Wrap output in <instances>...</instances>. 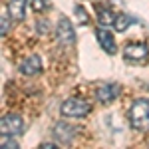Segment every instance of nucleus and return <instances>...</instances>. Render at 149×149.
Instances as JSON below:
<instances>
[{
	"mask_svg": "<svg viewBox=\"0 0 149 149\" xmlns=\"http://www.w3.org/2000/svg\"><path fill=\"white\" fill-rule=\"evenodd\" d=\"M60 111H62L64 117H76V119H80V117H86L92 111V105L86 100H81V97H70V100H66V102L62 103Z\"/></svg>",
	"mask_w": 149,
	"mask_h": 149,
	"instance_id": "2",
	"label": "nucleus"
},
{
	"mask_svg": "<svg viewBox=\"0 0 149 149\" xmlns=\"http://www.w3.org/2000/svg\"><path fill=\"white\" fill-rule=\"evenodd\" d=\"M76 14H78V18H80V22H81V24L88 22V14L84 12V8H81V6H76Z\"/></svg>",
	"mask_w": 149,
	"mask_h": 149,
	"instance_id": "16",
	"label": "nucleus"
},
{
	"mask_svg": "<svg viewBox=\"0 0 149 149\" xmlns=\"http://www.w3.org/2000/svg\"><path fill=\"white\" fill-rule=\"evenodd\" d=\"M131 127L137 131H149V97H139L129 109Z\"/></svg>",
	"mask_w": 149,
	"mask_h": 149,
	"instance_id": "1",
	"label": "nucleus"
},
{
	"mask_svg": "<svg viewBox=\"0 0 149 149\" xmlns=\"http://www.w3.org/2000/svg\"><path fill=\"white\" fill-rule=\"evenodd\" d=\"M97 18H100L102 26H109V24L115 22V14L107 8H102V6H97Z\"/></svg>",
	"mask_w": 149,
	"mask_h": 149,
	"instance_id": "11",
	"label": "nucleus"
},
{
	"mask_svg": "<svg viewBox=\"0 0 149 149\" xmlns=\"http://www.w3.org/2000/svg\"><path fill=\"white\" fill-rule=\"evenodd\" d=\"M0 129H2V133L18 137L24 133V119L18 113H4L0 119Z\"/></svg>",
	"mask_w": 149,
	"mask_h": 149,
	"instance_id": "3",
	"label": "nucleus"
},
{
	"mask_svg": "<svg viewBox=\"0 0 149 149\" xmlns=\"http://www.w3.org/2000/svg\"><path fill=\"white\" fill-rule=\"evenodd\" d=\"M40 72H42V60H40V56H30L20 64V74H24V76H36Z\"/></svg>",
	"mask_w": 149,
	"mask_h": 149,
	"instance_id": "8",
	"label": "nucleus"
},
{
	"mask_svg": "<svg viewBox=\"0 0 149 149\" xmlns=\"http://www.w3.org/2000/svg\"><path fill=\"white\" fill-rule=\"evenodd\" d=\"M0 34L2 36L8 34V16H6V10H2V28H0Z\"/></svg>",
	"mask_w": 149,
	"mask_h": 149,
	"instance_id": "15",
	"label": "nucleus"
},
{
	"mask_svg": "<svg viewBox=\"0 0 149 149\" xmlns=\"http://www.w3.org/2000/svg\"><path fill=\"white\" fill-rule=\"evenodd\" d=\"M38 32H48V24H46V20H42V22H38Z\"/></svg>",
	"mask_w": 149,
	"mask_h": 149,
	"instance_id": "17",
	"label": "nucleus"
},
{
	"mask_svg": "<svg viewBox=\"0 0 149 149\" xmlns=\"http://www.w3.org/2000/svg\"><path fill=\"white\" fill-rule=\"evenodd\" d=\"M119 92H121L119 84H102V86L95 90V97L102 103H111L115 97L119 95Z\"/></svg>",
	"mask_w": 149,
	"mask_h": 149,
	"instance_id": "4",
	"label": "nucleus"
},
{
	"mask_svg": "<svg viewBox=\"0 0 149 149\" xmlns=\"http://www.w3.org/2000/svg\"><path fill=\"white\" fill-rule=\"evenodd\" d=\"M54 137H56V141H60V143H64V145H68L72 139L76 137V127L70 125V123H66V121H60V123H56L54 125Z\"/></svg>",
	"mask_w": 149,
	"mask_h": 149,
	"instance_id": "5",
	"label": "nucleus"
},
{
	"mask_svg": "<svg viewBox=\"0 0 149 149\" xmlns=\"http://www.w3.org/2000/svg\"><path fill=\"white\" fill-rule=\"evenodd\" d=\"M40 147H44V149H54V147H56V143H42Z\"/></svg>",
	"mask_w": 149,
	"mask_h": 149,
	"instance_id": "18",
	"label": "nucleus"
},
{
	"mask_svg": "<svg viewBox=\"0 0 149 149\" xmlns=\"http://www.w3.org/2000/svg\"><path fill=\"white\" fill-rule=\"evenodd\" d=\"M56 32H58L60 42H64V44H74L76 32H74L72 22H70L68 18H60V22H58V26H56Z\"/></svg>",
	"mask_w": 149,
	"mask_h": 149,
	"instance_id": "6",
	"label": "nucleus"
},
{
	"mask_svg": "<svg viewBox=\"0 0 149 149\" xmlns=\"http://www.w3.org/2000/svg\"><path fill=\"white\" fill-rule=\"evenodd\" d=\"M26 2L28 0H10L8 2V12L14 20H24L26 16Z\"/></svg>",
	"mask_w": 149,
	"mask_h": 149,
	"instance_id": "10",
	"label": "nucleus"
},
{
	"mask_svg": "<svg viewBox=\"0 0 149 149\" xmlns=\"http://www.w3.org/2000/svg\"><path fill=\"white\" fill-rule=\"evenodd\" d=\"M0 145H2L4 149H16V147H18V141L14 139V135L2 133V137H0Z\"/></svg>",
	"mask_w": 149,
	"mask_h": 149,
	"instance_id": "13",
	"label": "nucleus"
},
{
	"mask_svg": "<svg viewBox=\"0 0 149 149\" xmlns=\"http://www.w3.org/2000/svg\"><path fill=\"white\" fill-rule=\"evenodd\" d=\"M133 22L127 14H117L115 16V22H113V26H115V30H119V32H123V30H127V26Z\"/></svg>",
	"mask_w": 149,
	"mask_h": 149,
	"instance_id": "12",
	"label": "nucleus"
},
{
	"mask_svg": "<svg viewBox=\"0 0 149 149\" xmlns=\"http://www.w3.org/2000/svg\"><path fill=\"white\" fill-rule=\"evenodd\" d=\"M50 8V0H32V10L34 12H44Z\"/></svg>",
	"mask_w": 149,
	"mask_h": 149,
	"instance_id": "14",
	"label": "nucleus"
},
{
	"mask_svg": "<svg viewBox=\"0 0 149 149\" xmlns=\"http://www.w3.org/2000/svg\"><path fill=\"white\" fill-rule=\"evenodd\" d=\"M149 54V48L145 44H129L123 50V56L125 60H131V62H139V60H145Z\"/></svg>",
	"mask_w": 149,
	"mask_h": 149,
	"instance_id": "7",
	"label": "nucleus"
},
{
	"mask_svg": "<svg viewBox=\"0 0 149 149\" xmlns=\"http://www.w3.org/2000/svg\"><path fill=\"white\" fill-rule=\"evenodd\" d=\"M95 36H97V42H100V46L103 48V52H107L109 56L115 54V38L111 36V32H107V30H103V28H97V30H95Z\"/></svg>",
	"mask_w": 149,
	"mask_h": 149,
	"instance_id": "9",
	"label": "nucleus"
}]
</instances>
